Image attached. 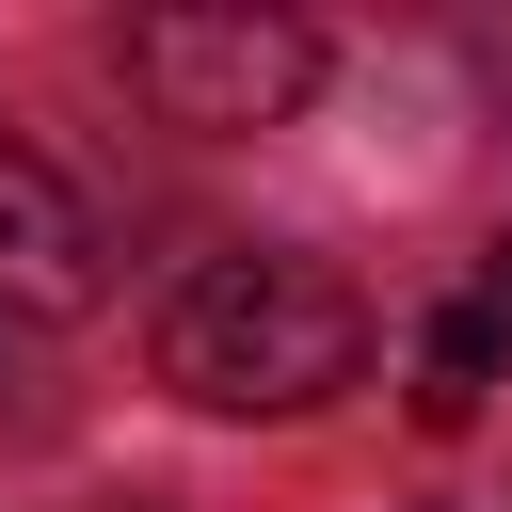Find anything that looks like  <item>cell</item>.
Masks as SVG:
<instances>
[{"label":"cell","mask_w":512,"mask_h":512,"mask_svg":"<svg viewBox=\"0 0 512 512\" xmlns=\"http://www.w3.org/2000/svg\"><path fill=\"white\" fill-rule=\"evenodd\" d=\"M112 288V240H96V208H80V176L0 112V304H32V320H80Z\"/></svg>","instance_id":"obj_3"},{"label":"cell","mask_w":512,"mask_h":512,"mask_svg":"<svg viewBox=\"0 0 512 512\" xmlns=\"http://www.w3.org/2000/svg\"><path fill=\"white\" fill-rule=\"evenodd\" d=\"M128 80L176 128H272L320 96V32L272 0H160V16H128Z\"/></svg>","instance_id":"obj_2"},{"label":"cell","mask_w":512,"mask_h":512,"mask_svg":"<svg viewBox=\"0 0 512 512\" xmlns=\"http://www.w3.org/2000/svg\"><path fill=\"white\" fill-rule=\"evenodd\" d=\"M480 304H496V320H512V224H496V240H480Z\"/></svg>","instance_id":"obj_5"},{"label":"cell","mask_w":512,"mask_h":512,"mask_svg":"<svg viewBox=\"0 0 512 512\" xmlns=\"http://www.w3.org/2000/svg\"><path fill=\"white\" fill-rule=\"evenodd\" d=\"M368 368V304L320 256H208L160 304V384L208 416H304Z\"/></svg>","instance_id":"obj_1"},{"label":"cell","mask_w":512,"mask_h":512,"mask_svg":"<svg viewBox=\"0 0 512 512\" xmlns=\"http://www.w3.org/2000/svg\"><path fill=\"white\" fill-rule=\"evenodd\" d=\"M496 352H512V320L464 288V304L416 336V416H432V432H464V416H480V384H496Z\"/></svg>","instance_id":"obj_4"}]
</instances>
